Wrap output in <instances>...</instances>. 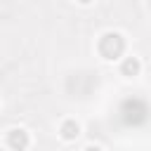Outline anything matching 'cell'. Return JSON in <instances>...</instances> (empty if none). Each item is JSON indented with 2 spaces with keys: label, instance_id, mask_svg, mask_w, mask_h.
<instances>
[{
  "label": "cell",
  "instance_id": "1",
  "mask_svg": "<svg viewBox=\"0 0 151 151\" xmlns=\"http://www.w3.org/2000/svg\"><path fill=\"white\" fill-rule=\"evenodd\" d=\"M127 50V42H125V35L118 33V31H106L99 35L97 40V52L104 61H116L125 54Z\"/></svg>",
  "mask_w": 151,
  "mask_h": 151
},
{
  "label": "cell",
  "instance_id": "2",
  "mask_svg": "<svg viewBox=\"0 0 151 151\" xmlns=\"http://www.w3.org/2000/svg\"><path fill=\"white\" fill-rule=\"evenodd\" d=\"M7 146L12 149V151H26L33 142H31V134H28V130L26 127H12L9 132H7Z\"/></svg>",
  "mask_w": 151,
  "mask_h": 151
},
{
  "label": "cell",
  "instance_id": "3",
  "mask_svg": "<svg viewBox=\"0 0 151 151\" xmlns=\"http://www.w3.org/2000/svg\"><path fill=\"white\" fill-rule=\"evenodd\" d=\"M139 73H142V59L134 57V54L123 57V61H120V76H125V78H137Z\"/></svg>",
  "mask_w": 151,
  "mask_h": 151
},
{
  "label": "cell",
  "instance_id": "4",
  "mask_svg": "<svg viewBox=\"0 0 151 151\" xmlns=\"http://www.w3.org/2000/svg\"><path fill=\"white\" fill-rule=\"evenodd\" d=\"M59 137H61L64 142H76V139L80 137V123L73 120V118L61 120V125H59Z\"/></svg>",
  "mask_w": 151,
  "mask_h": 151
},
{
  "label": "cell",
  "instance_id": "5",
  "mask_svg": "<svg viewBox=\"0 0 151 151\" xmlns=\"http://www.w3.org/2000/svg\"><path fill=\"white\" fill-rule=\"evenodd\" d=\"M76 2H78V5H83V7H87V5H92L94 0H76Z\"/></svg>",
  "mask_w": 151,
  "mask_h": 151
}]
</instances>
